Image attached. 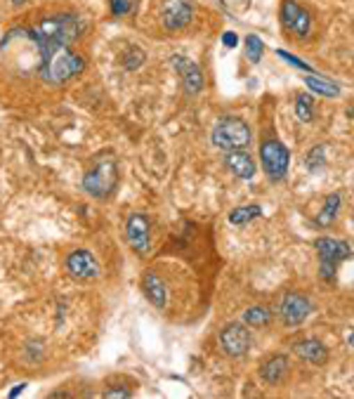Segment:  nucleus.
Here are the masks:
<instances>
[{"label":"nucleus","instance_id":"nucleus-27","mask_svg":"<svg viewBox=\"0 0 354 399\" xmlns=\"http://www.w3.org/2000/svg\"><path fill=\"white\" fill-rule=\"evenodd\" d=\"M111 3V12L116 17L125 15V12H130V8H133V0H109Z\"/></svg>","mask_w":354,"mask_h":399},{"label":"nucleus","instance_id":"nucleus-28","mask_svg":"<svg viewBox=\"0 0 354 399\" xmlns=\"http://www.w3.org/2000/svg\"><path fill=\"white\" fill-rule=\"evenodd\" d=\"M222 43H225L227 47H234V45H236V33L227 31L225 35H222Z\"/></svg>","mask_w":354,"mask_h":399},{"label":"nucleus","instance_id":"nucleus-10","mask_svg":"<svg viewBox=\"0 0 354 399\" xmlns=\"http://www.w3.org/2000/svg\"><path fill=\"white\" fill-rule=\"evenodd\" d=\"M281 24L286 26L288 33L298 35V38H305L312 26L307 10L300 8L296 0H284V5H281Z\"/></svg>","mask_w":354,"mask_h":399},{"label":"nucleus","instance_id":"nucleus-13","mask_svg":"<svg viewBox=\"0 0 354 399\" xmlns=\"http://www.w3.org/2000/svg\"><path fill=\"white\" fill-rule=\"evenodd\" d=\"M170 62L179 74V79H182L184 90H187L189 95H199L203 90V74H201L199 64H194L191 59L182 57V55H175Z\"/></svg>","mask_w":354,"mask_h":399},{"label":"nucleus","instance_id":"nucleus-26","mask_svg":"<svg viewBox=\"0 0 354 399\" xmlns=\"http://www.w3.org/2000/svg\"><path fill=\"white\" fill-rule=\"evenodd\" d=\"M277 55L281 59H286V62H291V67H296V69H303V71H312L309 64H305L303 59H298V57H293L291 52H284V50H277Z\"/></svg>","mask_w":354,"mask_h":399},{"label":"nucleus","instance_id":"nucleus-17","mask_svg":"<svg viewBox=\"0 0 354 399\" xmlns=\"http://www.w3.org/2000/svg\"><path fill=\"white\" fill-rule=\"evenodd\" d=\"M142 291H144L147 300L152 302L154 307L163 309L168 305V288H166V284L161 282V279L156 277L154 272H147L142 277Z\"/></svg>","mask_w":354,"mask_h":399},{"label":"nucleus","instance_id":"nucleus-19","mask_svg":"<svg viewBox=\"0 0 354 399\" xmlns=\"http://www.w3.org/2000/svg\"><path fill=\"white\" fill-rule=\"evenodd\" d=\"M338 208H340V194H328L326 196V204H323L321 208V213H319V218L314 220L319 227H328V225L335 220V213H338Z\"/></svg>","mask_w":354,"mask_h":399},{"label":"nucleus","instance_id":"nucleus-11","mask_svg":"<svg viewBox=\"0 0 354 399\" xmlns=\"http://www.w3.org/2000/svg\"><path fill=\"white\" fill-rule=\"evenodd\" d=\"M67 272L74 279H81V282H88V279H95L99 274V263L92 253L86 251V248H78V251L69 253L67 258Z\"/></svg>","mask_w":354,"mask_h":399},{"label":"nucleus","instance_id":"nucleus-29","mask_svg":"<svg viewBox=\"0 0 354 399\" xmlns=\"http://www.w3.org/2000/svg\"><path fill=\"white\" fill-rule=\"evenodd\" d=\"M104 397L106 399H109V397H130V390H106Z\"/></svg>","mask_w":354,"mask_h":399},{"label":"nucleus","instance_id":"nucleus-8","mask_svg":"<svg viewBox=\"0 0 354 399\" xmlns=\"http://www.w3.org/2000/svg\"><path fill=\"white\" fill-rule=\"evenodd\" d=\"M312 309H314V307H312L309 298H305L303 293L291 291V293H286L284 300H281L279 314H281V319H284L286 326H300L312 314Z\"/></svg>","mask_w":354,"mask_h":399},{"label":"nucleus","instance_id":"nucleus-7","mask_svg":"<svg viewBox=\"0 0 354 399\" xmlns=\"http://www.w3.org/2000/svg\"><path fill=\"white\" fill-rule=\"evenodd\" d=\"M218 341H220L222 352L232 357V359H239V357L248 355L250 345H253V336H250V331L246 329L243 324H227L225 329L220 331Z\"/></svg>","mask_w":354,"mask_h":399},{"label":"nucleus","instance_id":"nucleus-30","mask_svg":"<svg viewBox=\"0 0 354 399\" xmlns=\"http://www.w3.org/2000/svg\"><path fill=\"white\" fill-rule=\"evenodd\" d=\"M24 388H26V383H22V385H19V388H17V390H12V392H10V397H17V395H19V392H22Z\"/></svg>","mask_w":354,"mask_h":399},{"label":"nucleus","instance_id":"nucleus-22","mask_svg":"<svg viewBox=\"0 0 354 399\" xmlns=\"http://www.w3.org/2000/svg\"><path fill=\"white\" fill-rule=\"evenodd\" d=\"M262 55H265V43H262L260 35H255V33L246 35V57H248L253 64H257L262 59Z\"/></svg>","mask_w":354,"mask_h":399},{"label":"nucleus","instance_id":"nucleus-18","mask_svg":"<svg viewBox=\"0 0 354 399\" xmlns=\"http://www.w3.org/2000/svg\"><path fill=\"white\" fill-rule=\"evenodd\" d=\"M262 215V208L260 206H241V208H234L230 213V222L236 225V227H243V225L253 222L255 218Z\"/></svg>","mask_w":354,"mask_h":399},{"label":"nucleus","instance_id":"nucleus-31","mask_svg":"<svg viewBox=\"0 0 354 399\" xmlns=\"http://www.w3.org/2000/svg\"><path fill=\"white\" fill-rule=\"evenodd\" d=\"M10 3H12V5H17V8H19V5H24V3H26V0H10Z\"/></svg>","mask_w":354,"mask_h":399},{"label":"nucleus","instance_id":"nucleus-14","mask_svg":"<svg viewBox=\"0 0 354 399\" xmlns=\"http://www.w3.org/2000/svg\"><path fill=\"white\" fill-rule=\"evenodd\" d=\"M293 352H296L303 361L314 364V366L326 364V359H328L326 345H323L321 341H316V338H305V341L296 343V345H293Z\"/></svg>","mask_w":354,"mask_h":399},{"label":"nucleus","instance_id":"nucleus-23","mask_svg":"<svg viewBox=\"0 0 354 399\" xmlns=\"http://www.w3.org/2000/svg\"><path fill=\"white\" fill-rule=\"evenodd\" d=\"M312 97L309 95H305V92H300L298 97H296V114H298V118L303 123H309L312 121Z\"/></svg>","mask_w":354,"mask_h":399},{"label":"nucleus","instance_id":"nucleus-2","mask_svg":"<svg viewBox=\"0 0 354 399\" xmlns=\"http://www.w3.org/2000/svg\"><path fill=\"white\" fill-rule=\"evenodd\" d=\"M86 24H83L81 17L76 15H55V17H47L38 24V26L31 28V33L38 40H55V43L62 45H71L78 35L83 33Z\"/></svg>","mask_w":354,"mask_h":399},{"label":"nucleus","instance_id":"nucleus-24","mask_svg":"<svg viewBox=\"0 0 354 399\" xmlns=\"http://www.w3.org/2000/svg\"><path fill=\"white\" fill-rule=\"evenodd\" d=\"M144 59H147V57H144V52L140 50V47L130 45V47H128V52H125V55H123V67H125V69H130V71H133V69H140L142 64H144Z\"/></svg>","mask_w":354,"mask_h":399},{"label":"nucleus","instance_id":"nucleus-6","mask_svg":"<svg viewBox=\"0 0 354 399\" xmlns=\"http://www.w3.org/2000/svg\"><path fill=\"white\" fill-rule=\"evenodd\" d=\"M260 161H262V170L267 172L269 180L279 182V180H284L286 172H288L291 154H288L284 142L269 137V140L262 142V147H260Z\"/></svg>","mask_w":354,"mask_h":399},{"label":"nucleus","instance_id":"nucleus-9","mask_svg":"<svg viewBox=\"0 0 354 399\" xmlns=\"http://www.w3.org/2000/svg\"><path fill=\"white\" fill-rule=\"evenodd\" d=\"M163 26L170 31H179V28L189 26L194 19V3L191 0H163Z\"/></svg>","mask_w":354,"mask_h":399},{"label":"nucleus","instance_id":"nucleus-3","mask_svg":"<svg viewBox=\"0 0 354 399\" xmlns=\"http://www.w3.org/2000/svg\"><path fill=\"white\" fill-rule=\"evenodd\" d=\"M213 145L222 149V152H232V149H246L253 140L248 123L239 116H225L218 121V126L213 128L211 135Z\"/></svg>","mask_w":354,"mask_h":399},{"label":"nucleus","instance_id":"nucleus-16","mask_svg":"<svg viewBox=\"0 0 354 399\" xmlns=\"http://www.w3.org/2000/svg\"><path fill=\"white\" fill-rule=\"evenodd\" d=\"M288 357L286 355H272L269 359L262 361L260 366V378L265 380L267 385H279L284 383V378L288 376Z\"/></svg>","mask_w":354,"mask_h":399},{"label":"nucleus","instance_id":"nucleus-12","mask_svg":"<svg viewBox=\"0 0 354 399\" xmlns=\"http://www.w3.org/2000/svg\"><path fill=\"white\" fill-rule=\"evenodd\" d=\"M125 239L133 246L135 253H149V218L144 213H135V215L128 218V225H125Z\"/></svg>","mask_w":354,"mask_h":399},{"label":"nucleus","instance_id":"nucleus-5","mask_svg":"<svg viewBox=\"0 0 354 399\" xmlns=\"http://www.w3.org/2000/svg\"><path fill=\"white\" fill-rule=\"evenodd\" d=\"M314 248H316V255H319V272H321V277L326 279V282H333V279H335V270L340 267V263L352 255L350 243L321 236V239L314 241Z\"/></svg>","mask_w":354,"mask_h":399},{"label":"nucleus","instance_id":"nucleus-21","mask_svg":"<svg viewBox=\"0 0 354 399\" xmlns=\"http://www.w3.org/2000/svg\"><path fill=\"white\" fill-rule=\"evenodd\" d=\"M243 321L250 326H257V329H265L269 326V321H272V312H269L267 307L262 305H255V307H248L243 312Z\"/></svg>","mask_w":354,"mask_h":399},{"label":"nucleus","instance_id":"nucleus-25","mask_svg":"<svg viewBox=\"0 0 354 399\" xmlns=\"http://www.w3.org/2000/svg\"><path fill=\"white\" fill-rule=\"evenodd\" d=\"M307 170H312V172H316L321 168L323 163H326V156H323V145H319V147H312L309 149V154H307Z\"/></svg>","mask_w":354,"mask_h":399},{"label":"nucleus","instance_id":"nucleus-32","mask_svg":"<svg viewBox=\"0 0 354 399\" xmlns=\"http://www.w3.org/2000/svg\"><path fill=\"white\" fill-rule=\"evenodd\" d=\"M347 341H350V348H354V331L350 333V338H347Z\"/></svg>","mask_w":354,"mask_h":399},{"label":"nucleus","instance_id":"nucleus-20","mask_svg":"<svg viewBox=\"0 0 354 399\" xmlns=\"http://www.w3.org/2000/svg\"><path fill=\"white\" fill-rule=\"evenodd\" d=\"M305 83H307V88H309L312 92L323 95V97H338V92H340L335 83L321 79V76H307V79H305Z\"/></svg>","mask_w":354,"mask_h":399},{"label":"nucleus","instance_id":"nucleus-15","mask_svg":"<svg viewBox=\"0 0 354 399\" xmlns=\"http://www.w3.org/2000/svg\"><path fill=\"white\" fill-rule=\"evenodd\" d=\"M225 165L230 168V172L239 180H250L255 175V163L243 149H232L225 154Z\"/></svg>","mask_w":354,"mask_h":399},{"label":"nucleus","instance_id":"nucleus-1","mask_svg":"<svg viewBox=\"0 0 354 399\" xmlns=\"http://www.w3.org/2000/svg\"><path fill=\"white\" fill-rule=\"evenodd\" d=\"M38 45H40L38 76L45 83H50V86H62V83L76 79L86 69V59L76 55V52H71L69 45L55 43V40H38Z\"/></svg>","mask_w":354,"mask_h":399},{"label":"nucleus","instance_id":"nucleus-4","mask_svg":"<svg viewBox=\"0 0 354 399\" xmlns=\"http://www.w3.org/2000/svg\"><path fill=\"white\" fill-rule=\"evenodd\" d=\"M116 184H118V170L113 158L97 161V165L83 177V189L90 196H95V199H109L113 189H116Z\"/></svg>","mask_w":354,"mask_h":399}]
</instances>
